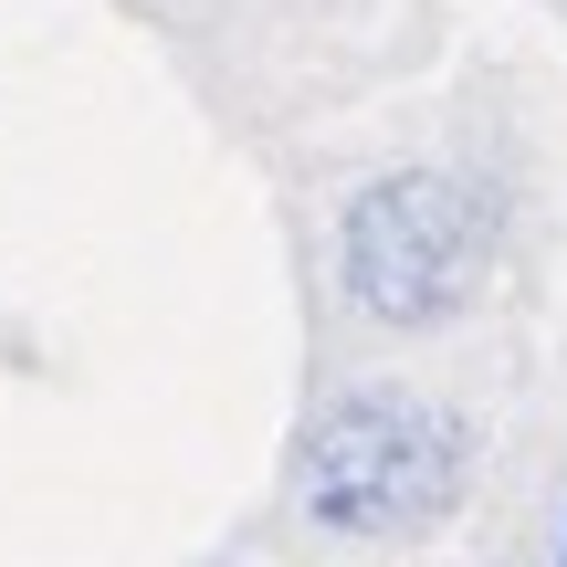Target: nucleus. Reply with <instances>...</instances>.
Wrapping results in <instances>:
<instances>
[{
	"label": "nucleus",
	"mask_w": 567,
	"mask_h": 567,
	"mask_svg": "<svg viewBox=\"0 0 567 567\" xmlns=\"http://www.w3.org/2000/svg\"><path fill=\"white\" fill-rule=\"evenodd\" d=\"M337 274H347V305L379 316V326L452 316V305L473 295V274H484V200L431 179V168H400V179L347 200Z\"/></svg>",
	"instance_id": "f03ea898"
},
{
	"label": "nucleus",
	"mask_w": 567,
	"mask_h": 567,
	"mask_svg": "<svg viewBox=\"0 0 567 567\" xmlns=\"http://www.w3.org/2000/svg\"><path fill=\"white\" fill-rule=\"evenodd\" d=\"M463 421L410 389H358L305 431V515L326 536H410L463 494Z\"/></svg>",
	"instance_id": "f257e3e1"
}]
</instances>
